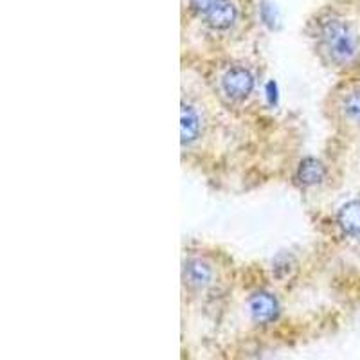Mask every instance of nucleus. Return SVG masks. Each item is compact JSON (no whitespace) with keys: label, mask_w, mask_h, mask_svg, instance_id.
I'll use <instances>...</instances> for the list:
<instances>
[{"label":"nucleus","mask_w":360,"mask_h":360,"mask_svg":"<svg viewBox=\"0 0 360 360\" xmlns=\"http://www.w3.org/2000/svg\"><path fill=\"white\" fill-rule=\"evenodd\" d=\"M315 56L328 69L346 72L360 63V34L355 25L333 9L315 13L307 25Z\"/></svg>","instance_id":"nucleus-1"},{"label":"nucleus","mask_w":360,"mask_h":360,"mask_svg":"<svg viewBox=\"0 0 360 360\" xmlns=\"http://www.w3.org/2000/svg\"><path fill=\"white\" fill-rule=\"evenodd\" d=\"M213 89L225 107L240 108L254 98L258 89V74L252 65L242 60H233L217 67Z\"/></svg>","instance_id":"nucleus-2"},{"label":"nucleus","mask_w":360,"mask_h":360,"mask_svg":"<svg viewBox=\"0 0 360 360\" xmlns=\"http://www.w3.org/2000/svg\"><path fill=\"white\" fill-rule=\"evenodd\" d=\"M332 117L348 130H360V83L342 85L332 94Z\"/></svg>","instance_id":"nucleus-3"},{"label":"nucleus","mask_w":360,"mask_h":360,"mask_svg":"<svg viewBox=\"0 0 360 360\" xmlns=\"http://www.w3.org/2000/svg\"><path fill=\"white\" fill-rule=\"evenodd\" d=\"M200 20L213 34H229L242 20V9L236 0H213Z\"/></svg>","instance_id":"nucleus-4"},{"label":"nucleus","mask_w":360,"mask_h":360,"mask_svg":"<svg viewBox=\"0 0 360 360\" xmlns=\"http://www.w3.org/2000/svg\"><path fill=\"white\" fill-rule=\"evenodd\" d=\"M214 278H217V270H214L213 262H209L207 258L198 254L186 258L184 266H182V281L189 290H205L213 285Z\"/></svg>","instance_id":"nucleus-5"},{"label":"nucleus","mask_w":360,"mask_h":360,"mask_svg":"<svg viewBox=\"0 0 360 360\" xmlns=\"http://www.w3.org/2000/svg\"><path fill=\"white\" fill-rule=\"evenodd\" d=\"M204 134V115L195 103L182 99L180 105V143L182 150L195 146Z\"/></svg>","instance_id":"nucleus-6"},{"label":"nucleus","mask_w":360,"mask_h":360,"mask_svg":"<svg viewBox=\"0 0 360 360\" xmlns=\"http://www.w3.org/2000/svg\"><path fill=\"white\" fill-rule=\"evenodd\" d=\"M328 179V168L326 164L321 159L315 157H304L301 162L297 164L294 173V182L301 189H315L326 182Z\"/></svg>","instance_id":"nucleus-7"},{"label":"nucleus","mask_w":360,"mask_h":360,"mask_svg":"<svg viewBox=\"0 0 360 360\" xmlns=\"http://www.w3.org/2000/svg\"><path fill=\"white\" fill-rule=\"evenodd\" d=\"M339 233L348 240H360V200L344 202L335 213Z\"/></svg>","instance_id":"nucleus-8"},{"label":"nucleus","mask_w":360,"mask_h":360,"mask_svg":"<svg viewBox=\"0 0 360 360\" xmlns=\"http://www.w3.org/2000/svg\"><path fill=\"white\" fill-rule=\"evenodd\" d=\"M249 310L252 315L254 323L258 324H270L272 321L278 319L279 315V303L276 295L270 292L259 290L250 295L249 299Z\"/></svg>","instance_id":"nucleus-9"},{"label":"nucleus","mask_w":360,"mask_h":360,"mask_svg":"<svg viewBox=\"0 0 360 360\" xmlns=\"http://www.w3.org/2000/svg\"><path fill=\"white\" fill-rule=\"evenodd\" d=\"M213 4V0H188V6H189V11L193 15H197L198 18H202L205 15L209 8Z\"/></svg>","instance_id":"nucleus-10"}]
</instances>
